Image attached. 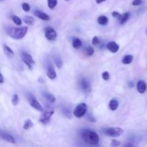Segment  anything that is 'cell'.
<instances>
[{
  "label": "cell",
  "instance_id": "cell-1",
  "mask_svg": "<svg viewBox=\"0 0 147 147\" xmlns=\"http://www.w3.org/2000/svg\"><path fill=\"white\" fill-rule=\"evenodd\" d=\"M28 30L27 27H7V34L11 38L15 40H21L26 35Z\"/></svg>",
  "mask_w": 147,
  "mask_h": 147
},
{
  "label": "cell",
  "instance_id": "cell-2",
  "mask_svg": "<svg viewBox=\"0 0 147 147\" xmlns=\"http://www.w3.org/2000/svg\"><path fill=\"white\" fill-rule=\"evenodd\" d=\"M81 136L86 143L90 145L96 146L99 143V136L96 132L90 130H84L82 131Z\"/></svg>",
  "mask_w": 147,
  "mask_h": 147
},
{
  "label": "cell",
  "instance_id": "cell-3",
  "mask_svg": "<svg viewBox=\"0 0 147 147\" xmlns=\"http://www.w3.org/2000/svg\"><path fill=\"white\" fill-rule=\"evenodd\" d=\"M102 132L107 136L111 137H117L123 133V130L119 127H109L102 129Z\"/></svg>",
  "mask_w": 147,
  "mask_h": 147
},
{
  "label": "cell",
  "instance_id": "cell-4",
  "mask_svg": "<svg viewBox=\"0 0 147 147\" xmlns=\"http://www.w3.org/2000/svg\"><path fill=\"white\" fill-rule=\"evenodd\" d=\"M87 112V105L84 103H81L78 105L73 111V114L76 118L83 117Z\"/></svg>",
  "mask_w": 147,
  "mask_h": 147
},
{
  "label": "cell",
  "instance_id": "cell-5",
  "mask_svg": "<svg viewBox=\"0 0 147 147\" xmlns=\"http://www.w3.org/2000/svg\"><path fill=\"white\" fill-rule=\"evenodd\" d=\"M21 57L22 60L24 61V63L27 65L28 68L30 69V70H32V65L35 63L34 60H33L32 57L30 54H28L27 52L24 51H23L22 53Z\"/></svg>",
  "mask_w": 147,
  "mask_h": 147
},
{
  "label": "cell",
  "instance_id": "cell-6",
  "mask_svg": "<svg viewBox=\"0 0 147 147\" xmlns=\"http://www.w3.org/2000/svg\"><path fill=\"white\" fill-rule=\"evenodd\" d=\"M45 37L49 40H55L57 38V32H56L55 30L53 28L50 27H47L45 29Z\"/></svg>",
  "mask_w": 147,
  "mask_h": 147
},
{
  "label": "cell",
  "instance_id": "cell-7",
  "mask_svg": "<svg viewBox=\"0 0 147 147\" xmlns=\"http://www.w3.org/2000/svg\"><path fill=\"white\" fill-rule=\"evenodd\" d=\"M28 100H29V103H30V104L31 105L32 107H33L34 109H35L37 111H42V108L40 103L37 101L36 98L34 97L32 94H30V96H28Z\"/></svg>",
  "mask_w": 147,
  "mask_h": 147
},
{
  "label": "cell",
  "instance_id": "cell-8",
  "mask_svg": "<svg viewBox=\"0 0 147 147\" xmlns=\"http://www.w3.org/2000/svg\"><path fill=\"white\" fill-rule=\"evenodd\" d=\"M54 114V111H46L42 113L40 118V121L44 125L50 123V117Z\"/></svg>",
  "mask_w": 147,
  "mask_h": 147
},
{
  "label": "cell",
  "instance_id": "cell-9",
  "mask_svg": "<svg viewBox=\"0 0 147 147\" xmlns=\"http://www.w3.org/2000/svg\"><path fill=\"white\" fill-rule=\"evenodd\" d=\"M0 136H1V139L7 141V142H9V143H12V144L16 143L14 138L13 137L11 134L7 133V132H4L3 131H1V134H0Z\"/></svg>",
  "mask_w": 147,
  "mask_h": 147
},
{
  "label": "cell",
  "instance_id": "cell-10",
  "mask_svg": "<svg viewBox=\"0 0 147 147\" xmlns=\"http://www.w3.org/2000/svg\"><path fill=\"white\" fill-rule=\"evenodd\" d=\"M34 14L37 17L40 18V20H44V21H48L50 19L49 15H47V14L44 13L43 11H40V10H35V11H34Z\"/></svg>",
  "mask_w": 147,
  "mask_h": 147
},
{
  "label": "cell",
  "instance_id": "cell-11",
  "mask_svg": "<svg viewBox=\"0 0 147 147\" xmlns=\"http://www.w3.org/2000/svg\"><path fill=\"white\" fill-rule=\"evenodd\" d=\"M107 48L110 50L111 53H116L119 51V45L115 42H110L107 44Z\"/></svg>",
  "mask_w": 147,
  "mask_h": 147
},
{
  "label": "cell",
  "instance_id": "cell-12",
  "mask_svg": "<svg viewBox=\"0 0 147 147\" xmlns=\"http://www.w3.org/2000/svg\"><path fill=\"white\" fill-rule=\"evenodd\" d=\"M47 76L50 80H54V79H55L56 77H57L55 70V69L53 68L52 66H49L48 68H47Z\"/></svg>",
  "mask_w": 147,
  "mask_h": 147
},
{
  "label": "cell",
  "instance_id": "cell-13",
  "mask_svg": "<svg viewBox=\"0 0 147 147\" xmlns=\"http://www.w3.org/2000/svg\"><path fill=\"white\" fill-rule=\"evenodd\" d=\"M137 90L140 93H144L146 90V84L144 80H139L137 83Z\"/></svg>",
  "mask_w": 147,
  "mask_h": 147
},
{
  "label": "cell",
  "instance_id": "cell-14",
  "mask_svg": "<svg viewBox=\"0 0 147 147\" xmlns=\"http://www.w3.org/2000/svg\"><path fill=\"white\" fill-rule=\"evenodd\" d=\"M80 87H81L82 90H84V91H88V90H90V84H89L88 81L86 79H82L80 80Z\"/></svg>",
  "mask_w": 147,
  "mask_h": 147
},
{
  "label": "cell",
  "instance_id": "cell-15",
  "mask_svg": "<svg viewBox=\"0 0 147 147\" xmlns=\"http://www.w3.org/2000/svg\"><path fill=\"white\" fill-rule=\"evenodd\" d=\"M119 103L117 99H112V100H111L110 103H109V109L111 111H116L119 107Z\"/></svg>",
  "mask_w": 147,
  "mask_h": 147
},
{
  "label": "cell",
  "instance_id": "cell-16",
  "mask_svg": "<svg viewBox=\"0 0 147 147\" xmlns=\"http://www.w3.org/2000/svg\"><path fill=\"white\" fill-rule=\"evenodd\" d=\"M54 61H55V63L56 66H57V67H58L59 69H60L62 67V66H63V61H62V59H61V57H60V55H54Z\"/></svg>",
  "mask_w": 147,
  "mask_h": 147
},
{
  "label": "cell",
  "instance_id": "cell-17",
  "mask_svg": "<svg viewBox=\"0 0 147 147\" xmlns=\"http://www.w3.org/2000/svg\"><path fill=\"white\" fill-rule=\"evenodd\" d=\"M133 55H125L123 57V59H122V63L125 65L130 64L133 61Z\"/></svg>",
  "mask_w": 147,
  "mask_h": 147
},
{
  "label": "cell",
  "instance_id": "cell-18",
  "mask_svg": "<svg viewBox=\"0 0 147 147\" xmlns=\"http://www.w3.org/2000/svg\"><path fill=\"white\" fill-rule=\"evenodd\" d=\"M72 44H73V47L74 48L78 49L82 46V42L80 39L77 38V37H75V38L73 39V42H72Z\"/></svg>",
  "mask_w": 147,
  "mask_h": 147
},
{
  "label": "cell",
  "instance_id": "cell-19",
  "mask_svg": "<svg viewBox=\"0 0 147 147\" xmlns=\"http://www.w3.org/2000/svg\"><path fill=\"white\" fill-rule=\"evenodd\" d=\"M23 21L25 24H27V25H33L34 22V20L33 17H30V16H26L23 18Z\"/></svg>",
  "mask_w": 147,
  "mask_h": 147
},
{
  "label": "cell",
  "instance_id": "cell-20",
  "mask_svg": "<svg viewBox=\"0 0 147 147\" xmlns=\"http://www.w3.org/2000/svg\"><path fill=\"white\" fill-rule=\"evenodd\" d=\"M98 22L100 24V25H106L109 22V19L106 17V16H100L98 18Z\"/></svg>",
  "mask_w": 147,
  "mask_h": 147
},
{
  "label": "cell",
  "instance_id": "cell-21",
  "mask_svg": "<svg viewBox=\"0 0 147 147\" xmlns=\"http://www.w3.org/2000/svg\"><path fill=\"white\" fill-rule=\"evenodd\" d=\"M130 12L127 11V12L124 13V14L122 15L121 19L120 20V24H123L124 23H126L127 22V20H129V17H130Z\"/></svg>",
  "mask_w": 147,
  "mask_h": 147
},
{
  "label": "cell",
  "instance_id": "cell-22",
  "mask_svg": "<svg viewBox=\"0 0 147 147\" xmlns=\"http://www.w3.org/2000/svg\"><path fill=\"white\" fill-rule=\"evenodd\" d=\"M3 47H4V52H5V53L7 55L9 56V57H13V56L14 55V51H13V50H11L10 47H9L8 46H7L4 45L3 46Z\"/></svg>",
  "mask_w": 147,
  "mask_h": 147
},
{
  "label": "cell",
  "instance_id": "cell-23",
  "mask_svg": "<svg viewBox=\"0 0 147 147\" xmlns=\"http://www.w3.org/2000/svg\"><path fill=\"white\" fill-rule=\"evenodd\" d=\"M43 95H44V97L50 103H54L55 101V97L53 94H50L49 93H45Z\"/></svg>",
  "mask_w": 147,
  "mask_h": 147
},
{
  "label": "cell",
  "instance_id": "cell-24",
  "mask_svg": "<svg viewBox=\"0 0 147 147\" xmlns=\"http://www.w3.org/2000/svg\"><path fill=\"white\" fill-rule=\"evenodd\" d=\"M12 21L17 26L22 25V21L21 19H20L19 17H17V16H15V15L12 16Z\"/></svg>",
  "mask_w": 147,
  "mask_h": 147
},
{
  "label": "cell",
  "instance_id": "cell-25",
  "mask_svg": "<svg viewBox=\"0 0 147 147\" xmlns=\"http://www.w3.org/2000/svg\"><path fill=\"white\" fill-rule=\"evenodd\" d=\"M57 4V0H47V5L48 7L51 9H53L56 7Z\"/></svg>",
  "mask_w": 147,
  "mask_h": 147
},
{
  "label": "cell",
  "instance_id": "cell-26",
  "mask_svg": "<svg viewBox=\"0 0 147 147\" xmlns=\"http://www.w3.org/2000/svg\"><path fill=\"white\" fill-rule=\"evenodd\" d=\"M33 126V123L31 120L28 119V120L25 121L24 123V129H26V130H28V129H31Z\"/></svg>",
  "mask_w": 147,
  "mask_h": 147
},
{
  "label": "cell",
  "instance_id": "cell-27",
  "mask_svg": "<svg viewBox=\"0 0 147 147\" xmlns=\"http://www.w3.org/2000/svg\"><path fill=\"white\" fill-rule=\"evenodd\" d=\"M86 53L88 56H92L93 55V54H94L95 50L92 47H88L87 48H86Z\"/></svg>",
  "mask_w": 147,
  "mask_h": 147
},
{
  "label": "cell",
  "instance_id": "cell-28",
  "mask_svg": "<svg viewBox=\"0 0 147 147\" xmlns=\"http://www.w3.org/2000/svg\"><path fill=\"white\" fill-rule=\"evenodd\" d=\"M11 103L14 106H17L19 103V96L17 94H14L12 97V100H11Z\"/></svg>",
  "mask_w": 147,
  "mask_h": 147
},
{
  "label": "cell",
  "instance_id": "cell-29",
  "mask_svg": "<svg viewBox=\"0 0 147 147\" xmlns=\"http://www.w3.org/2000/svg\"><path fill=\"white\" fill-rule=\"evenodd\" d=\"M22 8L24 11H29L30 10V6L28 3L24 2L22 4Z\"/></svg>",
  "mask_w": 147,
  "mask_h": 147
},
{
  "label": "cell",
  "instance_id": "cell-30",
  "mask_svg": "<svg viewBox=\"0 0 147 147\" xmlns=\"http://www.w3.org/2000/svg\"><path fill=\"white\" fill-rule=\"evenodd\" d=\"M102 78H103V80H108L110 78V75H109V73L108 71H104L103 73H102Z\"/></svg>",
  "mask_w": 147,
  "mask_h": 147
},
{
  "label": "cell",
  "instance_id": "cell-31",
  "mask_svg": "<svg viewBox=\"0 0 147 147\" xmlns=\"http://www.w3.org/2000/svg\"><path fill=\"white\" fill-rule=\"evenodd\" d=\"M121 145V142L117 140H112L111 144V146H119Z\"/></svg>",
  "mask_w": 147,
  "mask_h": 147
},
{
  "label": "cell",
  "instance_id": "cell-32",
  "mask_svg": "<svg viewBox=\"0 0 147 147\" xmlns=\"http://www.w3.org/2000/svg\"><path fill=\"white\" fill-rule=\"evenodd\" d=\"M92 43H93V45H96L100 43V40H99V38L97 36H94V37L93 38V40H92Z\"/></svg>",
  "mask_w": 147,
  "mask_h": 147
},
{
  "label": "cell",
  "instance_id": "cell-33",
  "mask_svg": "<svg viewBox=\"0 0 147 147\" xmlns=\"http://www.w3.org/2000/svg\"><path fill=\"white\" fill-rule=\"evenodd\" d=\"M112 16H113V17H116V18L119 19V20H121L122 17L121 14H119V13L117 12V11H113V13H112Z\"/></svg>",
  "mask_w": 147,
  "mask_h": 147
},
{
  "label": "cell",
  "instance_id": "cell-34",
  "mask_svg": "<svg viewBox=\"0 0 147 147\" xmlns=\"http://www.w3.org/2000/svg\"><path fill=\"white\" fill-rule=\"evenodd\" d=\"M143 1L142 0H134L133 2H132V5L134 6H139L141 5L142 4Z\"/></svg>",
  "mask_w": 147,
  "mask_h": 147
},
{
  "label": "cell",
  "instance_id": "cell-35",
  "mask_svg": "<svg viewBox=\"0 0 147 147\" xmlns=\"http://www.w3.org/2000/svg\"><path fill=\"white\" fill-rule=\"evenodd\" d=\"M0 83L2 84L4 83V77H3V75L1 73V78H0Z\"/></svg>",
  "mask_w": 147,
  "mask_h": 147
},
{
  "label": "cell",
  "instance_id": "cell-36",
  "mask_svg": "<svg viewBox=\"0 0 147 147\" xmlns=\"http://www.w3.org/2000/svg\"><path fill=\"white\" fill-rule=\"evenodd\" d=\"M129 86L130 88H133L134 87V83L132 81H130L129 83Z\"/></svg>",
  "mask_w": 147,
  "mask_h": 147
},
{
  "label": "cell",
  "instance_id": "cell-37",
  "mask_svg": "<svg viewBox=\"0 0 147 147\" xmlns=\"http://www.w3.org/2000/svg\"><path fill=\"white\" fill-rule=\"evenodd\" d=\"M106 1V0H96V1L97 4H100V3L103 2V1Z\"/></svg>",
  "mask_w": 147,
  "mask_h": 147
},
{
  "label": "cell",
  "instance_id": "cell-38",
  "mask_svg": "<svg viewBox=\"0 0 147 147\" xmlns=\"http://www.w3.org/2000/svg\"><path fill=\"white\" fill-rule=\"evenodd\" d=\"M124 146H134V145L132 144H126Z\"/></svg>",
  "mask_w": 147,
  "mask_h": 147
},
{
  "label": "cell",
  "instance_id": "cell-39",
  "mask_svg": "<svg viewBox=\"0 0 147 147\" xmlns=\"http://www.w3.org/2000/svg\"><path fill=\"white\" fill-rule=\"evenodd\" d=\"M65 1H69V0H65Z\"/></svg>",
  "mask_w": 147,
  "mask_h": 147
},
{
  "label": "cell",
  "instance_id": "cell-40",
  "mask_svg": "<svg viewBox=\"0 0 147 147\" xmlns=\"http://www.w3.org/2000/svg\"><path fill=\"white\" fill-rule=\"evenodd\" d=\"M146 34H147V30H146Z\"/></svg>",
  "mask_w": 147,
  "mask_h": 147
}]
</instances>
